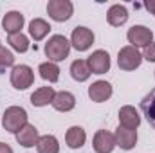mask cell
<instances>
[{
	"instance_id": "obj_9",
	"label": "cell",
	"mask_w": 155,
	"mask_h": 153,
	"mask_svg": "<svg viewBox=\"0 0 155 153\" xmlns=\"http://www.w3.org/2000/svg\"><path fill=\"white\" fill-rule=\"evenodd\" d=\"M94 151L96 153H112L116 148V137L114 133L107 130H97L94 135Z\"/></svg>"
},
{
	"instance_id": "obj_10",
	"label": "cell",
	"mask_w": 155,
	"mask_h": 153,
	"mask_svg": "<svg viewBox=\"0 0 155 153\" xmlns=\"http://www.w3.org/2000/svg\"><path fill=\"white\" fill-rule=\"evenodd\" d=\"M112 92H114L112 85L108 81H103V79H99V81H96V83H92L88 86V97L94 103H105V101H108L112 97Z\"/></svg>"
},
{
	"instance_id": "obj_15",
	"label": "cell",
	"mask_w": 155,
	"mask_h": 153,
	"mask_svg": "<svg viewBox=\"0 0 155 153\" xmlns=\"http://www.w3.org/2000/svg\"><path fill=\"white\" fill-rule=\"evenodd\" d=\"M51 105L58 112H71L76 106V97H74V94H71L67 90H61V92H56V96H54Z\"/></svg>"
},
{
	"instance_id": "obj_8",
	"label": "cell",
	"mask_w": 155,
	"mask_h": 153,
	"mask_svg": "<svg viewBox=\"0 0 155 153\" xmlns=\"http://www.w3.org/2000/svg\"><path fill=\"white\" fill-rule=\"evenodd\" d=\"M92 43H94V33L88 27H76L72 31V34H71V45L76 50L83 52V50L90 49Z\"/></svg>"
},
{
	"instance_id": "obj_1",
	"label": "cell",
	"mask_w": 155,
	"mask_h": 153,
	"mask_svg": "<svg viewBox=\"0 0 155 153\" xmlns=\"http://www.w3.org/2000/svg\"><path fill=\"white\" fill-rule=\"evenodd\" d=\"M43 50H45V56L49 58V61H52V63L63 61L69 56V52H71V41L63 34H54L45 43Z\"/></svg>"
},
{
	"instance_id": "obj_16",
	"label": "cell",
	"mask_w": 155,
	"mask_h": 153,
	"mask_svg": "<svg viewBox=\"0 0 155 153\" xmlns=\"http://www.w3.org/2000/svg\"><path fill=\"white\" fill-rule=\"evenodd\" d=\"M54 96H56V92H54L52 86H40L31 94V105L38 106V108L40 106H47V105L52 103Z\"/></svg>"
},
{
	"instance_id": "obj_19",
	"label": "cell",
	"mask_w": 155,
	"mask_h": 153,
	"mask_svg": "<svg viewBox=\"0 0 155 153\" xmlns=\"http://www.w3.org/2000/svg\"><path fill=\"white\" fill-rule=\"evenodd\" d=\"M49 31H51V25L43 18H35L29 24V34H31V38L35 40V41H41L49 34Z\"/></svg>"
},
{
	"instance_id": "obj_21",
	"label": "cell",
	"mask_w": 155,
	"mask_h": 153,
	"mask_svg": "<svg viewBox=\"0 0 155 153\" xmlns=\"http://www.w3.org/2000/svg\"><path fill=\"white\" fill-rule=\"evenodd\" d=\"M141 108H143V114L146 115L148 122L155 128V88H152L141 101Z\"/></svg>"
},
{
	"instance_id": "obj_27",
	"label": "cell",
	"mask_w": 155,
	"mask_h": 153,
	"mask_svg": "<svg viewBox=\"0 0 155 153\" xmlns=\"http://www.w3.org/2000/svg\"><path fill=\"white\" fill-rule=\"evenodd\" d=\"M0 153H13V148L5 142H0Z\"/></svg>"
},
{
	"instance_id": "obj_7",
	"label": "cell",
	"mask_w": 155,
	"mask_h": 153,
	"mask_svg": "<svg viewBox=\"0 0 155 153\" xmlns=\"http://www.w3.org/2000/svg\"><path fill=\"white\" fill-rule=\"evenodd\" d=\"M87 63H88V69H90L92 74H105L110 69V54L107 50H103V49L94 50L88 56Z\"/></svg>"
},
{
	"instance_id": "obj_3",
	"label": "cell",
	"mask_w": 155,
	"mask_h": 153,
	"mask_svg": "<svg viewBox=\"0 0 155 153\" xmlns=\"http://www.w3.org/2000/svg\"><path fill=\"white\" fill-rule=\"evenodd\" d=\"M141 61H143V54L132 45L123 47L119 50V54H117V65H119L121 70H126V72L135 70L141 65Z\"/></svg>"
},
{
	"instance_id": "obj_20",
	"label": "cell",
	"mask_w": 155,
	"mask_h": 153,
	"mask_svg": "<svg viewBox=\"0 0 155 153\" xmlns=\"http://www.w3.org/2000/svg\"><path fill=\"white\" fill-rule=\"evenodd\" d=\"M90 69H88V63L85 61V60H76V61H72V65H71V76L74 81L78 83H83V81H87L88 77H90Z\"/></svg>"
},
{
	"instance_id": "obj_25",
	"label": "cell",
	"mask_w": 155,
	"mask_h": 153,
	"mask_svg": "<svg viewBox=\"0 0 155 153\" xmlns=\"http://www.w3.org/2000/svg\"><path fill=\"white\" fill-rule=\"evenodd\" d=\"M13 65H15V56H13V52L2 47V49H0V70H4V69H7V67H13Z\"/></svg>"
},
{
	"instance_id": "obj_26",
	"label": "cell",
	"mask_w": 155,
	"mask_h": 153,
	"mask_svg": "<svg viewBox=\"0 0 155 153\" xmlns=\"http://www.w3.org/2000/svg\"><path fill=\"white\" fill-rule=\"evenodd\" d=\"M144 60H148V61H155V41H152L146 49H144V56H143Z\"/></svg>"
},
{
	"instance_id": "obj_5",
	"label": "cell",
	"mask_w": 155,
	"mask_h": 153,
	"mask_svg": "<svg viewBox=\"0 0 155 153\" xmlns=\"http://www.w3.org/2000/svg\"><path fill=\"white\" fill-rule=\"evenodd\" d=\"M35 83V72L29 65H15L11 70V85L16 90H25Z\"/></svg>"
},
{
	"instance_id": "obj_22",
	"label": "cell",
	"mask_w": 155,
	"mask_h": 153,
	"mask_svg": "<svg viewBox=\"0 0 155 153\" xmlns=\"http://www.w3.org/2000/svg\"><path fill=\"white\" fill-rule=\"evenodd\" d=\"M38 153H60V142L54 135H41L36 142Z\"/></svg>"
},
{
	"instance_id": "obj_29",
	"label": "cell",
	"mask_w": 155,
	"mask_h": 153,
	"mask_svg": "<svg viewBox=\"0 0 155 153\" xmlns=\"http://www.w3.org/2000/svg\"><path fill=\"white\" fill-rule=\"evenodd\" d=\"M0 49H2V47H0Z\"/></svg>"
},
{
	"instance_id": "obj_12",
	"label": "cell",
	"mask_w": 155,
	"mask_h": 153,
	"mask_svg": "<svg viewBox=\"0 0 155 153\" xmlns=\"http://www.w3.org/2000/svg\"><path fill=\"white\" fill-rule=\"evenodd\" d=\"M114 137H116V146H119L121 150H126V151L135 148V144H137V130H126V128L119 126Z\"/></svg>"
},
{
	"instance_id": "obj_17",
	"label": "cell",
	"mask_w": 155,
	"mask_h": 153,
	"mask_svg": "<svg viewBox=\"0 0 155 153\" xmlns=\"http://www.w3.org/2000/svg\"><path fill=\"white\" fill-rule=\"evenodd\" d=\"M107 20H108V24H110L112 27H121V25L126 24V20H128V11H126V7L121 5V4H114V5L108 9V13H107Z\"/></svg>"
},
{
	"instance_id": "obj_14",
	"label": "cell",
	"mask_w": 155,
	"mask_h": 153,
	"mask_svg": "<svg viewBox=\"0 0 155 153\" xmlns=\"http://www.w3.org/2000/svg\"><path fill=\"white\" fill-rule=\"evenodd\" d=\"M38 139H40V135H38L36 126H33V124H29V122L16 133V142H18L20 146H24V148H33V146H36Z\"/></svg>"
},
{
	"instance_id": "obj_4",
	"label": "cell",
	"mask_w": 155,
	"mask_h": 153,
	"mask_svg": "<svg viewBox=\"0 0 155 153\" xmlns=\"http://www.w3.org/2000/svg\"><path fill=\"white\" fill-rule=\"evenodd\" d=\"M47 13L54 22H67L74 13V5L71 0H49Z\"/></svg>"
},
{
	"instance_id": "obj_6",
	"label": "cell",
	"mask_w": 155,
	"mask_h": 153,
	"mask_svg": "<svg viewBox=\"0 0 155 153\" xmlns=\"http://www.w3.org/2000/svg\"><path fill=\"white\" fill-rule=\"evenodd\" d=\"M126 38L132 43V47H135V49L137 47H144L146 49L152 43V40H153V31L148 29L146 25H134V27L128 29Z\"/></svg>"
},
{
	"instance_id": "obj_2",
	"label": "cell",
	"mask_w": 155,
	"mask_h": 153,
	"mask_svg": "<svg viewBox=\"0 0 155 153\" xmlns=\"http://www.w3.org/2000/svg\"><path fill=\"white\" fill-rule=\"evenodd\" d=\"M27 124V112L22 106H9L4 110L2 115V126L9 133H18L24 126Z\"/></svg>"
},
{
	"instance_id": "obj_13",
	"label": "cell",
	"mask_w": 155,
	"mask_h": 153,
	"mask_svg": "<svg viewBox=\"0 0 155 153\" xmlns=\"http://www.w3.org/2000/svg\"><path fill=\"white\" fill-rule=\"evenodd\" d=\"M24 22H25V18H24V15L20 11H9L2 18V27L9 34H15V33H22L20 29L24 27Z\"/></svg>"
},
{
	"instance_id": "obj_28",
	"label": "cell",
	"mask_w": 155,
	"mask_h": 153,
	"mask_svg": "<svg viewBox=\"0 0 155 153\" xmlns=\"http://www.w3.org/2000/svg\"><path fill=\"white\" fill-rule=\"evenodd\" d=\"M144 5H146V9H148L152 15H155V0H148Z\"/></svg>"
},
{
	"instance_id": "obj_23",
	"label": "cell",
	"mask_w": 155,
	"mask_h": 153,
	"mask_svg": "<svg viewBox=\"0 0 155 153\" xmlns=\"http://www.w3.org/2000/svg\"><path fill=\"white\" fill-rule=\"evenodd\" d=\"M38 72L41 79L49 81V83H56L60 79V67L52 61H45V63H40L38 67Z\"/></svg>"
},
{
	"instance_id": "obj_11",
	"label": "cell",
	"mask_w": 155,
	"mask_h": 153,
	"mask_svg": "<svg viewBox=\"0 0 155 153\" xmlns=\"http://www.w3.org/2000/svg\"><path fill=\"white\" fill-rule=\"evenodd\" d=\"M139 124H141V115L134 106H130V105L121 106V110H119V126H123L126 130H137Z\"/></svg>"
},
{
	"instance_id": "obj_18",
	"label": "cell",
	"mask_w": 155,
	"mask_h": 153,
	"mask_svg": "<svg viewBox=\"0 0 155 153\" xmlns=\"http://www.w3.org/2000/svg\"><path fill=\"white\" fill-rule=\"evenodd\" d=\"M85 141H87V133H85V130H83L81 126H71V128L67 130L65 142H67L69 148L78 150V148H81V146L85 144Z\"/></svg>"
},
{
	"instance_id": "obj_24",
	"label": "cell",
	"mask_w": 155,
	"mask_h": 153,
	"mask_svg": "<svg viewBox=\"0 0 155 153\" xmlns=\"http://www.w3.org/2000/svg\"><path fill=\"white\" fill-rule=\"evenodd\" d=\"M7 43L16 50V52H27L31 43H29V38L24 34V33H15V34H9L7 36Z\"/></svg>"
}]
</instances>
